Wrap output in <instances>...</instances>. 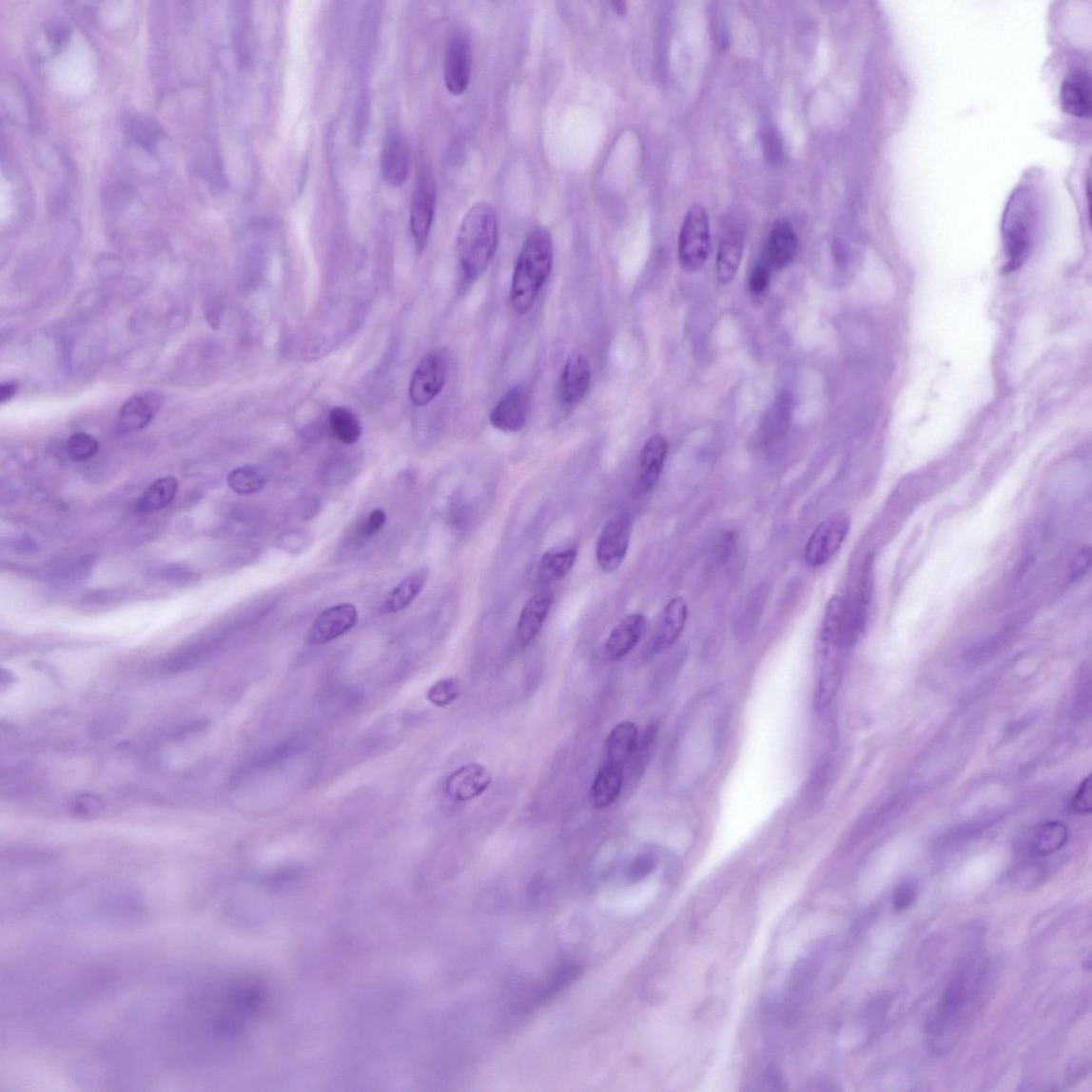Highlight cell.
<instances>
[{"mask_svg": "<svg viewBox=\"0 0 1092 1092\" xmlns=\"http://www.w3.org/2000/svg\"><path fill=\"white\" fill-rule=\"evenodd\" d=\"M771 272L772 270L764 261L757 263L752 270L750 280L751 292L754 296H762L766 290H768L770 283Z\"/></svg>", "mask_w": 1092, "mask_h": 1092, "instance_id": "d590c367", "label": "cell"}, {"mask_svg": "<svg viewBox=\"0 0 1092 1092\" xmlns=\"http://www.w3.org/2000/svg\"><path fill=\"white\" fill-rule=\"evenodd\" d=\"M227 482L237 495L249 496L266 486V477L257 466L244 465L232 471Z\"/></svg>", "mask_w": 1092, "mask_h": 1092, "instance_id": "f546056e", "label": "cell"}, {"mask_svg": "<svg viewBox=\"0 0 1092 1092\" xmlns=\"http://www.w3.org/2000/svg\"><path fill=\"white\" fill-rule=\"evenodd\" d=\"M498 218L487 202L473 205L457 235V257L463 284L470 285L487 271L498 244Z\"/></svg>", "mask_w": 1092, "mask_h": 1092, "instance_id": "6da1fadb", "label": "cell"}, {"mask_svg": "<svg viewBox=\"0 0 1092 1092\" xmlns=\"http://www.w3.org/2000/svg\"><path fill=\"white\" fill-rule=\"evenodd\" d=\"M623 768L605 763L598 770L592 789V801L595 809L611 807L619 797L623 787Z\"/></svg>", "mask_w": 1092, "mask_h": 1092, "instance_id": "603a6c76", "label": "cell"}, {"mask_svg": "<svg viewBox=\"0 0 1092 1092\" xmlns=\"http://www.w3.org/2000/svg\"><path fill=\"white\" fill-rule=\"evenodd\" d=\"M329 427L334 438L342 444H355L362 436V426H361L359 418L345 407H336L331 410Z\"/></svg>", "mask_w": 1092, "mask_h": 1092, "instance_id": "83f0119b", "label": "cell"}, {"mask_svg": "<svg viewBox=\"0 0 1092 1092\" xmlns=\"http://www.w3.org/2000/svg\"><path fill=\"white\" fill-rule=\"evenodd\" d=\"M530 416V396L521 385L512 387L490 413V424L503 433L522 430Z\"/></svg>", "mask_w": 1092, "mask_h": 1092, "instance_id": "8fae6325", "label": "cell"}, {"mask_svg": "<svg viewBox=\"0 0 1092 1092\" xmlns=\"http://www.w3.org/2000/svg\"><path fill=\"white\" fill-rule=\"evenodd\" d=\"M850 530V517L839 513L819 524L809 536L805 549V561L809 568L829 562L841 550Z\"/></svg>", "mask_w": 1092, "mask_h": 1092, "instance_id": "8992f818", "label": "cell"}, {"mask_svg": "<svg viewBox=\"0 0 1092 1092\" xmlns=\"http://www.w3.org/2000/svg\"><path fill=\"white\" fill-rule=\"evenodd\" d=\"M1038 225V207L1027 189H1019L1011 197L1004 215L1002 240L1006 270L1024 266L1032 253Z\"/></svg>", "mask_w": 1092, "mask_h": 1092, "instance_id": "3957f363", "label": "cell"}, {"mask_svg": "<svg viewBox=\"0 0 1092 1092\" xmlns=\"http://www.w3.org/2000/svg\"><path fill=\"white\" fill-rule=\"evenodd\" d=\"M687 618H689V607L682 597H674L669 601L652 637L650 653L658 654L659 652L672 647L680 638Z\"/></svg>", "mask_w": 1092, "mask_h": 1092, "instance_id": "2e32d148", "label": "cell"}, {"mask_svg": "<svg viewBox=\"0 0 1092 1092\" xmlns=\"http://www.w3.org/2000/svg\"><path fill=\"white\" fill-rule=\"evenodd\" d=\"M492 782L490 771L477 763L466 764L448 777L445 786L446 795L454 803H466L479 797Z\"/></svg>", "mask_w": 1092, "mask_h": 1092, "instance_id": "5bb4252c", "label": "cell"}, {"mask_svg": "<svg viewBox=\"0 0 1092 1092\" xmlns=\"http://www.w3.org/2000/svg\"><path fill=\"white\" fill-rule=\"evenodd\" d=\"M411 168L408 145L400 131H391L385 138L381 154L383 180L392 187H400L407 181Z\"/></svg>", "mask_w": 1092, "mask_h": 1092, "instance_id": "9a60e30c", "label": "cell"}, {"mask_svg": "<svg viewBox=\"0 0 1092 1092\" xmlns=\"http://www.w3.org/2000/svg\"><path fill=\"white\" fill-rule=\"evenodd\" d=\"M1068 828L1062 822H1047L1039 827L1032 842L1037 856H1049L1062 849L1068 842Z\"/></svg>", "mask_w": 1092, "mask_h": 1092, "instance_id": "4316f807", "label": "cell"}, {"mask_svg": "<svg viewBox=\"0 0 1092 1092\" xmlns=\"http://www.w3.org/2000/svg\"><path fill=\"white\" fill-rule=\"evenodd\" d=\"M17 392V384L14 381L5 382L0 385V402L5 403L12 400Z\"/></svg>", "mask_w": 1092, "mask_h": 1092, "instance_id": "b9f144b4", "label": "cell"}, {"mask_svg": "<svg viewBox=\"0 0 1092 1092\" xmlns=\"http://www.w3.org/2000/svg\"><path fill=\"white\" fill-rule=\"evenodd\" d=\"M744 241L741 236L729 235L719 245L716 273L720 284L728 285L738 272L743 260Z\"/></svg>", "mask_w": 1092, "mask_h": 1092, "instance_id": "cb8c5ba5", "label": "cell"}, {"mask_svg": "<svg viewBox=\"0 0 1092 1092\" xmlns=\"http://www.w3.org/2000/svg\"><path fill=\"white\" fill-rule=\"evenodd\" d=\"M98 439L85 433H77L69 437L67 451L70 459L83 462L91 459L99 451Z\"/></svg>", "mask_w": 1092, "mask_h": 1092, "instance_id": "d6a6232c", "label": "cell"}, {"mask_svg": "<svg viewBox=\"0 0 1092 1092\" xmlns=\"http://www.w3.org/2000/svg\"><path fill=\"white\" fill-rule=\"evenodd\" d=\"M638 729L631 721H624L616 725L607 737L606 756L607 763L621 766L627 764L634 752L637 750Z\"/></svg>", "mask_w": 1092, "mask_h": 1092, "instance_id": "7402d4cb", "label": "cell"}, {"mask_svg": "<svg viewBox=\"0 0 1092 1092\" xmlns=\"http://www.w3.org/2000/svg\"><path fill=\"white\" fill-rule=\"evenodd\" d=\"M1090 566H1091L1090 549L1089 548L1082 549L1081 552L1078 554L1077 558L1074 559L1072 569H1071V580L1072 581H1078L1079 579L1084 577L1088 574Z\"/></svg>", "mask_w": 1092, "mask_h": 1092, "instance_id": "f35d334b", "label": "cell"}, {"mask_svg": "<svg viewBox=\"0 0 1092 1092\" xmlns=\"http://www.w3.org/2000/svg\"><path fill=\"white\" fill-rule=\"evenodd\" d=\"M648 620L645 614H631L612 631L605 644V653L612 660H620L631 653L645 636Z\"/></svg>", "mask_w": 1092, "mask_h": 1092, "instance_id": "ac0fdd59", "label": "cell"}, {"mask_svg": "<svg viewBox=\"0 0 1092 1092\" xmlns=\"http://www.w3.org/2000/svg\"><path fill=\"white\" fill-rule=\"evenodd\" d=\"M471 79V44L466 34L455 32L449 39L444 59V83L453 95L468 89Z\"/></svg>", "mask_w": 1092, "mask_h": 1092, "instance_id": "9c48e42d", "label": "cell"}, {"mask_svg": "<svg viewBox=\"0 0 1092 1092\" xmlns=\"http://www.w3.org/2000/svg\"><path fill=\"white\" fill-rule=\"evenodd\" d=\"M437 205V184L434 176L421 173L413 191L410 227L417 250H425L433 228Z\"/></svg>", "mask_w": 1092, "mask_h": 1092, "instance_id": "ba28073f", "label": "cell"}, {"mask_svg": "<svg viewBox=\"0 0 1092 1092\" xmlns=\"http://www.w3.org/2000/svg\"><path fill=\"white\" fill-rule=\"evenodd\" d=\"M576 559L577 550L575 548L546 552L540 562L541 577L549 581L565 578L574 569Z\"/></svg>", "mask_w": 1092, "mask_h": 1092, "instance_id": "f1b7e54d", "label": "cell"}, {"mask_svg": "<svg viewBox=\"0 0 1092 1092\" xmlns=\"http://www.w3.org/2000/svg\"><path fill=\"white\" fill-rule=\"evenodd\" d=\"M711 249V226L708 211L693 205L687 211L677 242V258L687 272H697L706 265Z\"/></svg>", "mask_w": 1092, "mask_h": 1092, "instance_id": "277c9868", "label": "cell"}, {"mask_svg": "<svg viewBox=\"0 0 1092 1092\" xmlns=\"http://www.w3.org/2000/svg\"><path fill=\"white\" fill-rule=\"evenodd\" d=\"M655 868L656 860L652 854H640V856L633 861L628 870V879L631 883H638L640 880L653 873Z\"/></svg>", "mask_w": 1092, "mask_h": 1092, "instance_id": "e575fe53", "label": "cell"}, {"mask_svg": "<svg viewBox=\"0 0 1092 1092\" xmlns=\"http://www.w3.org/2000/svg\"><path fill=\"white\" fill-rule=\"evenodd\" d=\"M553 263L552 234L544 226H536L518 254L510 286V302L518 314L532 310L551 276Z\"/></svg>", "mask_w": 1092, "mask_h": 1092, "instance_id": "7a4b0ae2", "label": "cell"}, {"mask_svg": "<svg viewBox=\"0 0 1092 1092\" xmlns=\"http://www.w3.org/2000/svg\"><path fill=\"white\" fill-rule=\"evenodd\" d=\"M1072 805L1080 813L1088 814L1091 812L1092 786L1090 776L1081 783L1076 795L1073 796Z\"/></svg>", "mask_w": 1092, "mask_h": 1092, "instance_id": "8d00e7d4", "label": "cell"}, {"mask_svg": "<svg viewBox=\"0 0 1092 1092\" xmlns=\"http://www.w3.org/2000/svg\"><path fill=\"white\" fill-rule=\"evenodd\" d=\"M178 481L174 478L157 479L139 498L136 509L139 513L152 514L168 507L178 492Z\"/></svg>", "mask_w": 1092, "mask_h": 1092, "instance_id": "484cf974", "label": "cell"}, {"mask_svg": "<svg viewBox=\"0 0 1092 1092\" xmlns=\"http://www.w3.org/2000/svg\"><path fill=\"white\" fill-rule=\"evenodd\" d=\"M797 246L794 228L785 220H779L771 228L763 261L772 271L785 269L794 261Z\"/></svg>", "mask_w": 1092, "mask_h": 1092, "instance_id": "d6986e66", "label": "cell"}, {"mask_svg": "<svg viewBox=\"0 0 1092 1092\" xmlns=\"http://www.w3.org/2000/svg\"><path fill=\"white\" fill-rule=\"evenodd\" d=\"M161 408V398L155 393L146 392L133 396L122 404L118 412L117 427L122 434L143 430Z\"/></svg>", "mask_w": 1092, "mask_h": 1092, "instance_id": "e0dca14e", "label": "cell"}, {"mask_svg": "<svg viewBox=\"0 0 1092 1092\" xmlns=\"http://www.w3.org/2000/svg\"><path fill=\"white\" fill-rule=\"evenodd\" d=\"M633 519L627 513L614 516L605 524L596 543V561L605 572L618 570L627 557Z\"/></svg>", "mask_w": 1092, "mask_h": 1092, "instance_id": "52a82bcc", "label": "cell"}, {"mask_svg": "<svg viewBox=\"0 0 1092 1092\" xmlns=\"http://www.w3.org/2000/svg\"><path fill=\"white\" fill-rule=\"evenodd\" d=\"M386 522V515L382 509H376L368 516L366 522L363 524L362 533L364 536H374L382 530Z\"/></svg>", "mask_w": 1092, "mask_h": 1092, "instance_id": "ab89813d", "label": "cell"}, {"mask_svg": "<svg viewBox=\"0 0 1092 1092\" xmlns=\"http://www.w3.org/2000/svg\"><path fill=\"white\" fill-rule=\"evenodd\" d=\"M1062 107L1065 113L1078 119H1090L1091 81L1085 70L1071 73L1062 86Z\"/></svg>", "mask_w": 1092, "mask_h": 1092, "instance_id": "ffe728a7", "label": "cell"}, {"mask_svg": "<svg viewBox=\"0 0 1092 1092\" xmlns=\"http://www.w3.org/2000/svg\"><path fill=\"white\" fill-rule=\"evenodd\" d=\"M358 612L355 605L343 603L330 607L317 616L312 625L308 641L312 645H324L345 635L356 627Z\"/></svg>", "mask_w": 1092, "mask_h": 1092, "instance_id": "7c38bea8", "label": "cell"}, {"mask_svg": "<svg viewBox=\"0 0 1092 1092\" xmlns=\"http://www.w3.org/2000/svg\"><path fill=\"white\" fill-rule=\"evenodd\" d=\"M48 38L54 49H60L65 47L68 40L67 26L61 23L52 24L48 31Z\"/></svg>", "mask_w": 1092, "mask_h": 1092, "instance_id": "60d3db41", "label": "cell"}, {"mask_svg": "<svg viewBox=\"0 0 1092 1092\" xmlns=\"http://www.w3.org/2000/svg\"><path fill=\"white\" fill-rule=\"evenodd\" d=\"M449 361L444 349L428 352L414 371L410 383V400L416 407H425L444 389Z\"/></svg>", "mask_w": 1092, "mask_h": 1092, "instance_id": "5b68a950", "label": "cell"}, {"mask_svg": "<svg viewBox=\"0 0 1092 1092\" xmlns=\"http://www.w3.org/2000/svg\"><path fill=\"white\" fill-rule=\"evenodd\" d=\"M763 145L766 162L770 165L779 164L782 156V145L776 131L773 129L766 131Z\"/></svg>", "mask_w": 1092, "mask_h": 1092, "instance_id": "74e56055", "label": "cell"}, {"mask_svg": "<svg viewBox=\"0 0 1092 1092\" xmlns=\"http://www.w3.org/2000/svg\"><path fill=\"white\" fill-rule=\"evenodd\" d=\"M668 455L667 439L660 434L652 436L642 447L635 484V495L642 497L656 486L662 475Z\"/></svg>", "mask_w": 1092, "mask_h": 1092, "instance_id": "4fadbf2b", "label": "cell"}, {"mask_svg": "<svg viewBox=\"0 0 1092 1092\" xmlns=\"http://www.w3.org/2000/svg\"><path fill=\"white\" fill-rule=\"evenodd\" d=\"M612 6L614 9V11L619 15H624L628 10L627 4L624 2H612Z\"/></svg>", "mask_w": 1092, "mask_h": 1092, "instance_id": "7bdbcfd3", "label": "cell"}, {"mask_svg": "<svg viewBox=\"0 0 1092 1092\" xmlns=\"http://www.w3.org/2000/svg\"><path fill=\"white\" fill-rule=\"evenodd\" d=\"M919 894L918 883L913 879H905L898 884L893 891L892 904L894 911L901 913L910 908L917 901Z\"/></svg>", "mask_w": 1092, "mask_h": 1092, "instance_id": "836d02e7", "label": "cell"}, {"mask_svg": "<svg viewBox=\"0 0 1092 1092\" xmlns=\"http://www.w3.org/2000/svg\"><path fill=\"white\" fill-rule=\"evenodd\" d=\"M428 575V568L422 567L404 578L387 597L384 606L385 611L387 613H399L407 609L421 593L422 588L427 583Z\"/></svg>", "mask_w": 1092, "mask_h": 1092, "instance_id": "d4e9b609", "label": "cell"}, {"mask_svg": "<svg viewBox=\"0 0 1092 1092\" xmlns=\"http://www.w3.org/2000/svg\"><path fill=\"white\" fill-rule=\"evenodd\" d=\"M592 382V365L581 354L571 355L563 365L557 385V398L563 408H575L583 401Z\"/></svg>", "mask_w": 1092, "mask_h": 1092, "instance_id": "30bf717a", "label": "cell"}, {"mask_svg": "<svg viewBox=\"0 0 1092 1092\" xmlns=\"http://www.w3.org/2000/svg\"><path fill=\"white\" fill-rule=\"evenodd\" d=\"M553 603V595L549 593H539L533 595L526 602L519 614L517 637L519 645L526 647L538 636L543 624L548 618Z\"/></svg>", "mask_w": 1092, "mask_h": 1092, "instance_id": "44dd1931", "label": "cell"}, {"mask_svg": "<svg viewBox=\"0 0 1092 1092\" xmlns=\"http://www.w3.org/2000/svg\"><path fill=\"white\" fill-rule=\"evenodd\" d=\"M460 692L459 680L456 677H446V679L439 680L430 687L427 699L438 708H445L451 706L459 697Z\"/></svg>", "mask_w": 1092, "mask_h": 1092, "instance_id": "1f68e13d", "label": "cell"}, {"mask_svg": "<svg viewBox=\"0 0 1092 1092\" xmlns=\"http://www.w3.org/2000/svg\"><path fill=\"white\" fill-rule=\"evenodd\" d=\"M127 130L135 144L146 149L147 152L154 151L162 137V129L153 120L136 119L130 121Z\"/></svg>", "mask_w": 1092, "mask_h": 1092, "instance_id": "4dcf8cb0", "label": "cell"}]
</instances>
